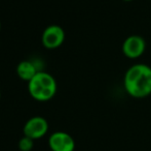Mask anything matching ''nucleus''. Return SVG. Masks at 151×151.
Listing matches in <instances>:
<instances>
[{
    "instance_id": "nucleus-1",
    "label": "nucleus",
    "mask_w": 151,
    "mask_h": 151,
    "mask_svg": "<svg viewBox=\"0 0 151 151\" xmlns=\"http://www.w3.org/2000/svg\"><path fill=\"white\" fill-rule=\"evenodd\" d=\"M124 87L129 95L137 98L151 93V67L146 64H135L124 76Z\"/></svg>"
},
{
    "instance_id": "nucleus-2",
    "label": "nucleus",
    "mask_w": 151,
    "mask_h": 151,
    "mask_svg": "<svg viewBox=\"0 0 151 151\" xmlns=\"http://www.w3.org/2000/svg\"><path fill=\"white\" fill-rule=\"evenodd\" d=\"M29 93L38 101H47L57 92V82L50 74L38 71L28 85Z\"/></svg>"
},
{
    "instance_id": "nucleus-3",
    "label": "nucleus",
    "mask_w": 151,
    "mask_h": 151,
    "mask_svg": "<svg viewBox=\"0 0 151 151\" xmlns=\"http://www.w3.org/2000/svg\"><path fill=\"white\" fill-rule=\"evenodd\" d=\"M48 131V123L46 119L40 116L32 117L26 122L24 126V136L32 140H37L45 136Z\"/></svg>"
},
{
    "instance_id": "nucleus-4",
    "label": "nucleus",
    "mask_w": 151,
    "mask_h": 151,
    "mask_svg": "<svg viewBox=\"0 0 151 151\" xmlns=\"http://www.w3.org/2000/svg\"><path fill=\"white\" fill-rule=\"evenodd\" d=\"M65 40V32L58 25L48 26L42 34V44L46 49H57Z\"/></svg>"
},
{
    "instance_id": "nucleus-5",
    "label": "nucleus",
    "mask_w": 151,
    "mask_h": 151,
    "mask_svg": "<svg viewBox=\"0 0 151 151\" xmlns=\"http://www.w3.org/2000/svg\"><path fill=\"white\" fill-rule=\"evenodd\" d=\"M146 48L145 40L139 35L129 36L122 44V52L127 57L135 59L140 57L144 53Z\"/></svg>"
},
{
    "instance_id": "nucleus-6",
    "label": "nucleus",
    "mask_w": 151,
    "mask_h": 151,
    "mask_svg": "<svg viewBox=\"0 0 151 151\" xmlns=\"http://www.w3.org/2000/svg\"><path fill=\"white\" fill-rule=\"evenodd\" d=\"M48 144L52 151H74L75 142L67 133L57 131L48 139Z\"/></svg>"
},
{
    "instance_id": "nucleus-7",
    "label": "nucleus",
    "mask_w": 151,
    "mask_h": 151,
    "mask_svg": "<svg viewBox=\"0 0 151 151\" xmlns=\"http://www.w3.org/2000/svg\"><path fill=\"white\" fill-rule=\"evenodd\" d=\"M17 73H18L19 77H20L22 80L30 82L38 71H37V69H36L35 65H34L31 61L25 60L19 63L18 67H17Z\"/></svg>"
},
{
    "instance_id": "nucleus-8",
    "label": "nucleus",
    "mask_w": 151,
    "mask_h": 151,
    "mask_svg": "<svg viewBox=\"0 0 151 151\" xmlns=\"http://www.w3.org/2000/svg\"><path fill=\"white\" fill-rule=\"evenodd\" d=\"M33 141L34 140L24 136V137L20 140V142H19V149L21 151H31L33 149V146H34Z\"/></svg>"
},
{
    "instance_id": "nucleus-9",
    "label": "nucleus",
    "mask_w": 151,
    "mask_h": 151,
    "mask_svg": "<svg viewBox=\"0 0 151 151\" xmlns=\"http://www.w3.org/2000/svg\"><path fill=\"white\" fill-rule=\"evenodd\" d=\"M123 1H133V0H123Z\"/></svg>"
},
{
    "instance_id": "nucleus-10",
    "label": "nucleus",
    "mask_w": 151,
    "mask_h": 151,
    "mask_svg": "<svg viewBox=\"0 0 151 151\" xmlns=\"http://www.w3.org/2000/svg\"><path fill=\"white\" fill-rule=\"evenodd\" d=\"M0 29H1V23H0Z\"/></svg>"
},
{
    "instance_id": "nucleus-11",
    "label": "nucleus",
    "mask_w": 151,
    "mask_h": 151,
    "mask_svg": "<svg viewBox=\"0 0 151 151\" xmlns=\"http://www.w3.org/2000/svg\"><path fill=\"white\" fill-rule=\"evenodd\" d=\"M0 97H1V93H0Z\"/></svg>"
}]
</instances>
